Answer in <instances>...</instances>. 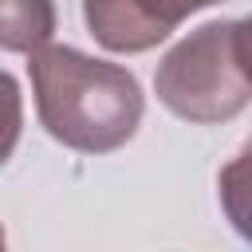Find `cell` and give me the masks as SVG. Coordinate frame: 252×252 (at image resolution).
I'll return each mask as SVG.
<instances>
[{"instance_id":"obj_5","label":"cell","mask_w":252,"mask_h":252,"mask_svg":"<svg viewBox=\"0 0 252 252\" xmlns=\"http://www.w3.org/2000/svg\"><path fill=\"white\" fill-rule=\"evenodd\" d=\"M217 193H220V209H224L228 224L252 244V146H244L220 169Z\"/></svg>"},{"instance_id":"obj_1","label":"cell","mask_w":252,"mask_h":252,"mask_svg":"<svg viewBox=\"0 0 252 252\" xmlns=\"http://www.w3.org/2000/svg\"><path fill=\"white\" fill-rule=\"evenodd\" d=\"M32 91L43 130L75 154H110L138 134L142 87L106 59H91L63 43L32 51Z\"/></svg>"},{"instance_id":"obj_7","label":"cell","mask_w":252,"mask_h":252,"mask_svg":"<svg viewBox=\"0 0 252 252\" xmlns=\"http://www.w3.org/2000/svg\"><path fill=\"white\" fill-rule=\"evenodd\" d=\"M213 4H220V0H146V8L173 32L185 16H193V12H201V8H213Z\"/></svg>"},{"instance_id":"obj_3","label":"cell","mask_w":252,"mask_h":252,"mask_svg":"<svg viewBox=\"0 0 252 252\" xmlns=\"http://www.w3.org/2000/svg\"><path fill=\"white\" fill-rule=\"evenodd\" d=\"M91 35L118 55H138L169 39V28L146 8V0H83Z\"/></svg>"},{"instance_id":"obj_2","label":"cell","mask_w":252,"mask_h":252,"mask_svg":"<svg viewBox=\"0 0 252 252\" xmlns=\"http://www.w3.org/2000/svg\"><path fill=\"white\" fill-rule=\"evenodd\" d=\"M154 91L169 114L193 126L232 122L252 102V83L240 71L232 24L213 20L189 32L173 51H165L154 75Z\"/></svg>"},{"instance_id":"obj_4","label":"cell","mask_w":252,"mask_h":252,"mask_svg":"<svg viewBox=\"0 0 252 252\" xmlns=\"http://www.w3.org/2000/svg\"><path fill=\"white\" fill-rule=\"evenodd\" d=\"M55 35L51 0H0V51L32 55Z\"/></svg>"},{"instance_id":"obj_10","label":"cell","mask_w":252,"mask_h":252,"mask_svg":"<svg viewBox=\"0 0 252 252\" xmlns=\"http://www.w3.org/2000/svg\"><path fill=\"white\" fill-rule=\"evenodd\" d=\"M248 146H252V138H248Z\"/></svg>"},{"instance_id":"obj_8","label":"cell","mask_w":252,"mask_h":252,"mask_svg":"<svg viewBox=\"0 0 252 252\" xmlns=\"http://www.w3.org/2000/svg\"><path fill=\"white\" fill-rule=\"evenodd\" d=\"M232 43H236V59H240V71L248 75L252 83V16L236 20L232 24Z\"/></svg>"},{"instance_id":"obj_6","label":"cell","mask_w":252,"mask_h":252,"mask_svg":"<svg viewBox=\"0 0 252 252\" xmlns=\"http://www.w3.org/2000/svg\"><path fill=\"white\" fill-rule=\"evenodd\" d=\"M20 130H24V98H20L16 79L8 71H0V165L12 158Z\"/></svg>"},{"instance_id":"obj_9","label":"cell","mask_w":252,"mask_h":252,"mask_svg":"<svg viewBox=\"0 0 252 252\" xmlns=\"http://www.w3.org/2000/svg\"><path fill=\"white\" fill-rule=\"evenodd\" d=\"M0 248H4V228H0Z\"/></svg>"}]
</instances>
